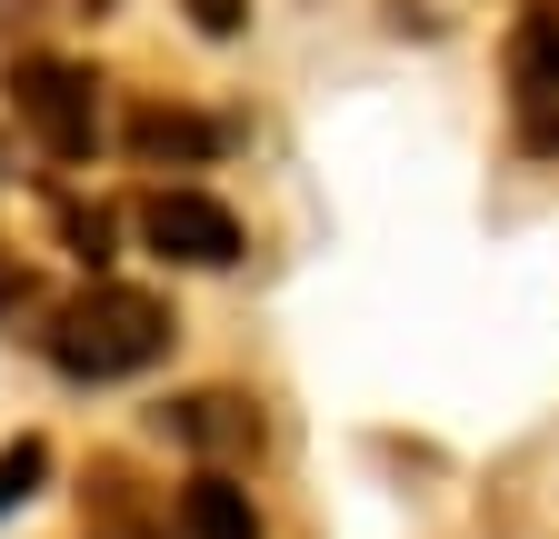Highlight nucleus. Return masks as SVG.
I'll use <instances>...</instances> for the list:
<instances>
[{"label":"nucleus","instance_id":"nucleus-6","mask_svg":"<svg viewBox=\"0 0 559 539\" xmlns=\"http://www.w3.org/2000/svg\"><path fill=\"white\" fill-rule=\"evenodd\" d=\"M130 151H151V160H170V151H221V130H210V120H180V110H140L130 120Z\"/></svg>","mask_w":559,"mask_h":539},{"label":"nucleus","instance_id":"nucleus-4","mask_svg":"<svg viewBox=\"0 0 559 539\" xmlns=\"http://www.w3.org/2000/svg\"><path fill=\"white\" fill-rule=\"evenodd\" d=\"M510 110L539 151H559V11H530L510 31Z\"/></svg>","mask_w":559,"mask_h":539},{"label":"nucleus","instance_id":"nucleus-10","mask_svg":"<svg viewBox=\"0 0 559 539\" xmlns=\"http://www.w3.org/2000/svg\"><path fill=\"white\" fill-rule=\"evenodd\" d=\"M91 11H110V0H91Z\"/></svg>","mask_w":559,"mask_h":539},{"label":"nucleus","instance_id":"nucleus-5","mask_svg":"<svg viewBox=\"0 0 559 539\" xmlns=\"http://www.w3.org/2000/svg\"><path fill=\"white\" fill-rule=\"evenodd\" d=\"M190 539H260L250 490H230V480H200V490H190Z\"/></svg>","mask_w":559,"mask_h":539},{"label":"nucleus","instance_id":"nucleus-2","mask_svg":"<svg viewBox=\"0 0 559 539\" xmlns=\"http://www.w3.org/2000/svg\"><path fill=\"white\" fill-rule=\"evenodd\" d=\"M11 110L40 130L60 160H81L100 141V100H91V81L70 71V60H21V71H11Z\"/></svg>","mask_w":559,"mask_h":539},{"label":"nucleus","instance_id":"nucleus-1","mask_svg":"<svg viewBox=\"0 0 559 539\" xmlns=\"http://www.w3.org/2000/svg\"><path fill=\"white\" fill-rule=\"evenodd\" d=\"M160 350H170V310L151 290H120V280L81 290L60 310V330H50V360L70 380H130V370H151Z\"/></svg>","mask_w":559,"mask_h":539},{"label":"nucleus","instance_id":"nucleus-9","mask_svg":"<svg viewBox=\"0 0 559 539\" xmlns=\"http://www.w3.org/2000/svg\"><path fill=\"white\" fill-rule=\"evenodd\" d=\"M180 11H190V21H200L210 40H230V31L250 21V0H180Z\"/></svg>","mask_w":559,"mask_h":539},{"label":"nucleus","instance_id":"nucleus-8","mask_svg":"<svg viewBox=\"0 0 559 539\" xmlns=\"http://www.w3.org/2000/svg\"><path fill=\"white\" fill-rule=\"evenodd\" d=\"M230 410H240V399H190V420H180V430H190V440H240L250 420H230Z\"/></svg>","mask_w":559,"mask_h":539},{"label":"nucleus","instance_id":"nucleus-3","mask_svg":"<svg viewBox=\"0 0 559 539\" xmlns=\"http://www.w3.org/2000/svg\"><path fill=\"white\" fill-rule=\"evenodd\" d=\"M140 240H151L160 260H180V270H230L240 260V220L210 190H160L151 211H140Z\"/></svg>","mask_w":559,"mask_h":539},{"label":"nucleus","instance_id":"nucleus-7","mask_svg":"<svg viewBox=\"0 0 559 539\" xmlns=\"http://www.w3.org/2000/svg\"><path fill=\"white\" fill-rule=\"evenodd\" d=\"M40 469H50V459H40V440H21L11 459H0V510H21V500H31V480H40Z\"/></svg>","mask_w":559,"mask_h":539}]
</instances>
